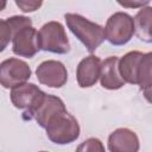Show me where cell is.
I'll return each instance as SVG.
<instances>
[{"instance_id":"6da1fadb","label":"cell","mask_w":152,"mask_h":152,"mask_svg":"<svg viewBox=\"0 0 152 152\" xmlns=\"http://www.w3.org/2000/svg\"><path fill=\"white\" fill-rule=\"evenodd\" d=\"M68 28L86 46L88 52L93 53L106 39L104 27L90 21L83 15L76 13H66L64 15Z\"/></svg>"},{"instance_id":"7a4b0ae2","label":"cell","mask_w":152,"mask_h":152,"mask_svg":"<svg viewBox=\"0 0 152 152\" xmlns=\"http://www.w3.org/2000/svg\"><path fill=\"white\" fill-rule=\"evenodd\" d=\"M46 137L57 145H66L74 142L80 137V125L75 116L68 110L57 114L50 120L46 128Z\"/></svg>"},{"instance_id":"3957f363","label":"cell","mask_w":152,"mask_h":152,"mask_svg":"<svg viewBox=\"0 0 152 152\" xmlns=\"http://www.w3.org/2000/svg\"><path fill=\"white\" fill-rule=\"evenodd\" d=\"M134 33V18L128 13L115 12L107 19L104 26V36L112 45L121 46L127 44Z\"/></svg>"},{"instance_id":"277c9868","label":"cell","mask_w":152,"mask_h":152,"mask_svg":"<svg viewBox=\"0 0 152 152\" xmlns=\"http://www.w3.org/2000/svg\"><path fill=\"white\" fill-rule=\"evenodd\" d=\"M40 50L65 55L70 51V43L64 26L59 21H48L38 31Z\"/></svg>"},{"instance_id":"5b68a950","label":"cell","mask_w":152,"mask_h":152,"mask_svg":"<svg viewBox=\"0 0 152 152\" xmlns=\"http://www.w3.org/2000/svg\"><path fill=\"white\" fill-rule=\"evenodd\" d=\"M31 68L25 61L12 57L0 63V83L5 89H13L27 83L31 77Z\"/></svg>"},{"instance_id":"8992f818","label":"cell","mask_w":152,"mask_h":152,"mask_svg":"<svg viewBox=\"0 0 152 152\" xmlns=\"http://www.w3.org/2000/svg\"><path fill=\"white\" fill-rule=\"evenodd\" d=\"M36 76L40 84L49 88H62L68 81L65 65L55 59L42 62L36 69Z\"/></svg>"},{"instance_id":"52a82bcc","label":"cell","mask_w":152,"mask_h":152,"mask_svg":"<svg viewBox=\"0 0 152 152\" xmlns=\"http://www.w3.org/2000/svg\"><path fill=\"white\" fill-rule=\"evenodd\" d=\"M40 50L38 31L33 26H26L17 31L12 38V51L25 58L34 57Z\"/></svg>"},{"instance_id":"ba28073f","label":"cell","mask_w":152,"mask_h":152,"mask_svg":"<svg viewBox=\"0 0 152 152\" xmlns=\"http://www.w3.org/2000/svg\"><path fill=\"white\" fill-rule=\"evenodd\" d=\"M45 93L33 83H24L11 90L10 97L12 104L18 108L26 110V114H30L40 102Z\"/></svg>"},{"instance_id":"9c48e42d","label":"cell","mask_w":152,"mask_h":152,"mask_svg":"<svg viewBox=\"0 0 152 152\" xmlns=\"http://www.w3.org/2000/svg\"><path fill=\"white\" fill-rule=\"evenodd\" d=\"M65 110L66 108L62 99L45 93V95L43 96L38 106L28 114V116L31 119H34L40 127L46 128L48 124L52 118H55L57 114L63 113Z\"/></svg>"},{"instance_id":"30bf717a","label":"cell","mask_w":152,"mask_h":152,"mask_svg":"<svg viewBox=\"0 0 152 152\" xmlns=\"http://www.w3.org/2000/svg\"><path fill=\"white\" fill-rule=\"evenodd\" d=\"M101 59L95 55H89L81 59L76 68V80L81 88L93 87L97 80H100L101 74Z\"/></svg>"},{"instance_id":"8fae6325","label":"cell","mask_w":152,"mask_h":152,"mask_svg":"<svg viewBox=\"0 0 152 152\" xmlns=\"http://www.w3.org/2000/svg\"><path fill=\"white\" fill-rule=\"evenodd\" d=\"M109 152H139L140 142L135 132L129 128H116L108 137Z\"/></svg>"},{"instance_id":"7c38bea8","label":"cell","mask_w":152,"mask_h":152,"mask_svg":"<svg viewBox=\"0 0 152 152\" xmlns=\"http://www.w3.org/2000/svg\"><path fill=\"white\" fill-rule=\"evenodd\" d=\"M119 61L116 56H109L101 64V74H100V83L102 88L108 90H116L125 86V81L122 80L119 71Z\"/></svg>"},{"instance_id":"4fadbf2b","label":"cell","mask_w":152,"mask_h":152,"mask_svg":"<svg viewBox=\"0 0 152 152\" xmlns=\"http://www.w3.org/2000/svg\"><path fill=\"white\" fill-rule=\"evenodd\" d=\"M142 55L140 51H129L120 58L119 71L126 83L137 84V69Z\"/></svg>"},{"instance_id":"5bb4252c","label":"cell","mask_w":152,"mask_h":152,"mask_svg":"<svg viewBox=\"0 0 152 152\" xmlns=\"http://www.w3.org/2000/svg\"><path fill=\"white\" fill-rule=\"evenodd\" d=\"M137 37L145 43H152V6H145L134 17Z\"/></svg>"},{"instance_id":"9a60e30c","label":"cell","mask_w":152,"mask_h":152,"mask_svg":"<svg viewBox=\"0 0 152 152\" xmlns=\"http://www.w3.org/2000/svg\"><path fill=\"white\" fill-rule=\"evenodd\" d=\"M137 84L141 90L152 87V51L144 53L138 64Z\"/></svg>"},{"instance_id":"2e32d148","label":"cell","mask_w":152,"mask_h":152,"mask_svg":"<svg viewBox=\"0 0 152 152\" xmlns=\"http://www.w3.org/2000/svg\"><path fill=\"white\" fill-rule=\"evenodd\" d=\"M75 152H106L102 141L97 138H89L81 142Z\"/></svg>"},{"instance_id":"e0dca14e","label":"cell","mask_w":152,"mask_h":152,"mask_svg":"<svg viewBox=\"0 0 152 152\" xmlns=\"http://www.w3.org/2000/svg\"><path fill=\"white\" fill-rule=\"evenodd\" d=\"M12 40V32L5 19L0 20V51H4Z\"/></svg>"},{"instance_id":"ac0fdd59","label":"cell","mask_w":152,"mask_h":152,"mask_svg":"<svg viewBox=\"0 0 152 152\" xmlns=\"http://www.w3.org/2000/svg\"><path fill=\"white\" fill-rule=\"evenodd\" d=\"M15 5L23 12L28 13V12L37 11L43 5V1H37V0H15Z\"/></svg>"},{"instance_id":"d6986e66","label":"cell","mask_w":152,"mask_h":152,"mask_svg":"<svg viewBox=\"0 0 152 152\" xmlns=\"http://www.w3.org/2000/svg\"><path fill=\"white\" fill-rule=\"evenodd\" d=\"M119 5H121V6H124V7H145V6H148V1H137V2H129V1H119L118 2Z\"/></svg>"},{"instance_id":"ffe728a7","label":"cell","mask_w":152,"mask_h":152,"mask_svg":"<svg viewBox=\"0 0 152 152\" xmlns=\"http://www.w3.org/2000/svg\"><path fill=\"white\" fill-rule=\"evenodd\" d=\"M144 97L146 99L147 102L152 103V87L146 89V90H144Z\"/></svg>"},{"instance_id":"44dd1931","label":"cell","mask_w":152,"mask_h":152,"mask_svg":"<svg viewBox=\"0 0 152 152\" xmlns=\"http://www.w3.org/2000/svg\"><path fill=\"white\" fill-rule=\"evenodd\" d=\"M39 152H46V151H39Z\"/></svg>"}]
</instances>
